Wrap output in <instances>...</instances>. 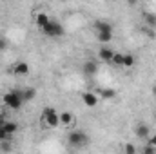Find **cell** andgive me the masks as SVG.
I'll use <instances>...</instances> for the list:
<instances>
[{"instance_id":"obj_11","label":"cell","mask_w":156,"mask_h":154,"mask_svg":"<svg viewBox=\"0 0 156 154\" xmlns=\"http://www.w3.org/2000/svg\"><path fill=\"white\" fill-rule=\"evenodd\" d=\"M49 22H51L49 15H45V13H37V16H35V24H37V27H38L40 31H44L45 26H47Z\"/></svg>"},{"instance_id":"obj_15","label":"cell","mask_w":156,"mask_h":154,"mask_svg":"<svg viewBox=\"0 0 156 154\" xmlns=\"http://www.w3.org/2000/svg\"><path fill=\"white\" fill-rule=\"evenodd\" d=\"M35 98H37V89H33V87L24 89V103H27V102H31Z\"/></svg>"},{"instance_id":"obj_18","label":"cell","mask_w":156,"mask_h":154,"mask_svg":"<svg viewBox=\"0 0 156 154\" xmlns=\"http://www.w3.org/2000/svg\"><path fill=\"white\" fill-rule=\"evenodd\" d=\"M134 64H136V58H134L131 53L123 54V65H122V67H127V69H129V67H133Z\"/></svg>"},{"instance_id":"obj_13","label":"cell","mask_w":156,"mask_h":154,"mask_svg":"<svg viewBox=\"0 0 156 154\" xmlns=\"http://www.w3.org/2000/svg\"><path fill=\"white\" fill-rule=\"evenodd\" d=\"M2 129H4L9 136H13V134H16V131H18V123H16V121H11V120H5L4 125H2Z\"/></svg>"},{"instance_id":"obj_7","label":"cell","mask_w":156,"mask_h":154,"mask_svg":"<svg viewBox=\"0 0 156 154\" xmlns=\"http://www.w3.org/2000/svg\"><path fill=\"white\" fill-rule=\"evenodd\" d=\"M113 56H115V51H113L111 47H107V45H102V47L98 49V58H100L102 62H107V64H111V62H113Z\"/></svg>"},{"instance_id":"obj_3","label":"cell","mask_w":156,"mask_h":154,"mask_svg":"<svg viewBox=\"0 0 156 154\" xmlns=\"http://www.w3.org/2000/svg\"><path fill=\"white\" fill-rule=\"evenodd\" d=\"M42 125L49 129H56L60 125V113H56L55 107H44L42 111Z\"/></svg>"},{"instance_id":"obj_9","label":"cell","mask_w":156,"mask_h":154,"mask_svg":"<svg viewBox=\"0 0 156 154\" xmlns=\"http://www.w3.org/2000/svg\"><path fill=\"white\" fill-rule=\"evenodd\" d=\"M11 73L16 75V76H27L29 75V65L26 62H16L13 67H11Z\"/></svg>"},{"instance_id":"obj_8","label":"cell","mask_w":156,"mask_h":154,"mask_svg":"<svg viewBox=\"0 0 156 154\" xmlns=\"http://www.w3.org/2000/svg\"><path fill=\"white\" fill-rule=\"evenodd\" d=\"M93 29L94 33H113V26L107 20H96L93 24Z\"/></svg>"},{"instance_id":"obj_22","label":"cell","mask_w":156,"mask_h":154,"mask_svg":"<svg viewBox=\"0 0 156 154\" xmlns=\"http://www.w3.org/2000/svg\"><path fill=\"white\" fill-rule=\"evenodd\" d=\"M11 149H13V147H11L9 142H0V151H2V152H11Z\"/></svg>"},{"instance_id":"obj_6","label":"cell","mask_w":156,"mask_h":154,"mask_svg":"<svg viewBox=\"0 0 156 154\" xmlns=\"http://www.w3.org/2000/svg\"><path fill=\"white\" fill-rule=\"evenodd\" d=\"M82 73L85 76H94L98 73V62L96 60H85L82 65Z\"/></svg>"},{"instance_id":"obj_23","label":"cell","mask_w":156,"mask_h":154,"mask_svg":"<svg viewBox=\"0 0 156 154\" xmlns=\"http://www.w3.org/2000/svg\"><path fill=\"white\" fill-rule=\"evenodd\" d=\"M9 140H11V136H9V134L2 129V125H0V142H9Z\"/></svg>"},{"instance_id":"obj_20","label":"cell","mask_w":156,"mask_h":154,"mask_svg":"<svg viewBox=\"0 0 156 154\" xmlns=\"http://www.w3.org/2000/svg\"><path fill=\"white\" fill-rule=\"evenodd\" d=\"M111 64H115V65H118V67H122V65H123V54H122V53H115Z\"/></svg>"},{"instance_id":"obj_17","label":"cell","mask_w":156,"mask_h":154,"mask_svg":"<svg viewBox=\"0 0 156 154\" xmlns=\"http://www.w3.org/2000/svg\"><path fill=\"white\" fill-rule=\"evenodd\" d=\"M94 35H96V40L100 44H104V45H107L113 40V33H94Z\"/></svg>"},{"instance_id":"obj_26","label":"cell","mask_w":156,"mask_h":154,"mask_svg":"<svg viewBox=\"0 0 156 154\" xmlns=\"http://www.w3.org/2000/svg\"><path fill=\"white\" fill-rule=\"evenodd\" d=\"M5 47H7V44H5V40H4V38H0V51H4Z\"/></svg>"},{"instance_id":"obj_28","label":"cell","mask_w":156,"mask_h":154,"mask_svg":"<svg viewBox=\"0 0 156 154\" xmlns=\"http://www.w3.org/2000/svg\"><path fill=\"white\" fill-rule=\"evenodd\" d=\"M153 94H154V96H156V85H154V87H153Z\"/></svg>"},{"instance_id":"obj_12","label":"cell","mask_w":156,"mask_h":154,"mask_svg":"<svg viewBox=\"0 0 156 154\" xmlns=\"http://www.w3.org/2000/svg\"><path fill=\"white\" fill-rule=\"evenodd\" d=\"M73 121H75L73 113H69V111L60 113V125H64V127H71V125H73Z\"/></svg>"},{"instance_id":"obj_16","label":"cell","mask_w":156,"mask_h":154,"mask_svg":"<svg viewBox=\"0 0 156 154\" xmlns=\"http://www.w3.org/2000/svg\"><path fill=\"white\" fill-rule=\"evenodd\" d=\"M98 93H100L102 100H113V98H116V91L115 89H100Z\"/></svg>"},{"instance_id":"obj_4","label":"cell","mask_w":156,"mask_h":154,"mask_svg":"<svg viewBox=\"0 0 156 154\" xmlns=\"http://www.w3.org/2000/svg\"><path fill=\"white\" fill-rule=\"evenodd\" d=\"M42 33H44L45 37H49V38H60V37H64L66 31H64V26H62L58 20H53V18H51V22L45 26V29H44Z\"/></svg>"},{"instance_id":"obj_14","label":"cell","mask_w":156,"mask_h":154,"mask_svg":"<svg viewBox=\"0 0 156 154\" xmlns=\"http://www.w3.org/2000/svg\"><path fill=\"white\" fill-rule=\"evenodd\" d=\"M144 20H145V27L149 29H156V15L154 13H144Z\"/></svg>"},{"instance_id":"obj_25","label":"cell","mask_w":156,"mask_h":154,"mask_svg":"<svg viewBox=\"0 0 156 154\" xmlns=\"http://www.w3.org/2000/svg\"><path fill=\"white\" fill-rule=\"evenodd\" d=\"M147 143H149V145H153V147L156 149V134H151V136H149V140H147Z\"/></svg>"},{"instance_id":"obj_1","label":"cell","mask_w":156,"mask_h":154,"mask_svg":"<svg viewBox=\"0 0 156 154\" xmlns=\"http://www.w3.org/2000/svg\"><path fill=\"white\" fill-rule=\"evenodd\" d=\"M67 145L75 151H80V149H85L89 145V134L82 129H75L67 134Z\"/></svg>"},{"instance_id":"obj_19","label":"cell","mask_w":156,"mask_h":154,"mask_svg":"<svg viewBox=\"0 0 156 154\" xmlns=\"http://www.w3.org/2000/svg\"><path fill=\"white\" fill-rule=\"evenodd\" d=\"M136 145L134 143H131V142H127L125 145H123V154H136Z\"/></svg>"},{"instance_id":"obj_2","label":"cell","mask_w":156,"mask_h":154,"mask_svg":"<svg viewBox=\"0 0 156 154\" xmlns=\"http://www.w3.org/2000/svg\"><path fill=\"white\" fill-rule=\"evenodd\" d=\"M2 100L5 103V107H9L11 111H18L24 105V89H13V91L5 93Z\"/></svg>"},{"instance_id":"obj_24","label":"cell","mask_w":156,"mask_h":154,"mask_svg":"<svg viewBox=\"0 0 156 154\" xmlns=\"http://www.w3.org/2000/svg\"><path fill=\"white\" fill-rule=\"evenodd\" d=\"M142 31H144V33H145V35H147V37H149V38H154V37H156L154 29H149V27H144V29H142Z\"/></svg>"},{"instance_id":"obj_29","label":"cell","mask_w":156,"mask_h":154,"mask_svg":"<svg viewBox=\"0 0 156 154\" xmlns=\"http://www.w3.org/2000/svg\"><path fill=\"white\" fill-rule=\"evenodd\" d=\"M154 120H156V113H154Z\"/></svg>"},{"instance_id":"obj_27","label":"cell","mask_w":156,"mask_h":154,"mask_svg":"<svg viewBox=\"0 0 156 154\" xmlns=\"http://www.w3.org/2000/svg\"><path fill=\"white\" fill-rule=\"evenodd\" d=\"M4 121H5V118H4V114H0V125H4Z\"/></svg>"},{"instance_id":"obj_21","label":"cell","mask_w":156,"mask_h":154,"mask_svg":"<svg viewBox=\"0 0 156 154\" xmlns=\"http://www.w3.org/2000/svg\"><path fill=\"white\" fill-rule=\"evenodd\" d=\"M142 154H156V149L153 145H149V143H145L144 147H142Z\"/></svg>"},{"instance_id":"obj_5","label":"cell","mask_w":156,"mask_h":154,"mask_svg":"<svg viewBox=\"0 0 156 154\" xmlns=\"http://www.w3.org/2000/svg\"><path fill=\"white\" fill-rule=\"evenodd\" d=\"M82 102H83V105L85 107H96L98 105V102H100V98H98V94H94L93 91H85V93H82Z\"/></svg>"},{"instance_id":"obj_10","label":"cell","mask_w":156,"mask_h":154,"mask_svg":"<svg viewBox=\"0 0 156 154\" xmlns=\"http://www.w3.org/2000/svg\"><path fill=\"white\" fill-rule=\"evenodd\" d=\"M134 134H136V138L149 140V136H151V129H149L147 123H138V125L134 127Z\"/></svg>"}]
</instances>
